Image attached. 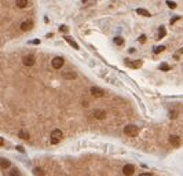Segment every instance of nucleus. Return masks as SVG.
<instances>
[{
    "instance_id": "f3484780",
    "label": "nucleus",
    "mask_w": 183,
    "mask_h": 176,
    "mask_svg": "<svg viewBox=\"0 0 183 176\" xmlns=\"http://www.w3.org/2000/svg\"><path fill=\"white\" fill-rule=\"evenodd\" d=\"M18 136H19L21 139H25V141H26V139H29V132H26V131H19V132H18Z\"/></svg>"
},
{
    "instance_id": "4be33fe9",
    "label": "nucleus",
    "mask_w": 183,
    "mask_h": 176,
    "mask_svg": "<svg viewBox=\"0 0 183 176\" xmlns=\"http://www.w3.org/2000/svg\"><path fill=\"white\" fill-rule=\"evenodd\" d=\"M169 69H171V68H169L167 64H161V65H160V70H165V72H167V70H169Z\"/></svg>"
},
{
    "instance_id": "a878e982",
    "label": "nucleus",
    "mask_w": 183,
    "mask_h": 176,
    "mask_svg": "<svg viewBox=\"0 0 183 176\" xmlns=\"http://www.w3.org/2000/svg\"><path fill=\"white\" fill-rule=\"evenodd\" d=\"M30 44H40V40H37V39H36V40H32Z\"/></svg>"
},
{
    "instance_id": "6e6552de",
    "label": "nucleus",
    "mask_w": 183,
    "mask_h": 176,
    "mask_svg": "<svg viewBox=\"0 0 183 176\" xmlns=\"http://www.w3.org/2000/svg\"><path fill=\"white\" fill-rule=\"evenodd\" d=\"M134 172H135L134 165H124V168H123V173H124L125 176L134 175Z\"/></svg>"
},
{
    "instance_id": "393cba45",
    "label": "nucleus",
    "mask_w": 183,
    "mask_h": 176,
    "mask_svg": "<svg viewBox=\"0 0 183 176\" xmlns=\"http://www.w3.org/2000/svg\"><path fill=\"white\" fill-rule=\"evenodd\" d=\"M179 19H180V17H174V18H171V25L175 23L176 21H179Z\"/></svg>"
},
{
    "instance_id": "c85d7f7f",
    "label": "nucleus",
    "mask_w": 183,
    "mask_h": 176,
    "mask_svg": "<svg viewBox=\"0 0 183 176\" xmlns=\"http://www.w3.org/2000/svg\"><path fill=\"white\" fill-rule=\"evenodd\" d=\"M17 149H18V150H19V151H22V153H23V151H25V150H23V147H21V146H18V147H17Z\"/></svg>"
},
{
    "instance_id": "b1692460",
    "label": "nucleus",
    "mask_w": 183,
    "mask_h": 176,
    "mask_svg": "<svg viewBox=\"0 0 183 176\" xmlns=\"http://www.w3.org/2000/svg\"><path fill=\"white\" fill-rule=\"evenodd\" d=\"M10 175H21V172H19V171H18V169H13V171H11V172H10Z\"/></svg>"
},
{
    "instance_id": "1a4fd4ad",
    "label": "nucleus",
    "mask_w": 183,
    "mask_h": 176,
    "mask_svg": "<svg viewBox=\"0 0 183 176\" xmlns=\"http://www.w3.org/2000/svg\"><path fill=\"white\" fill-rule=\"evenodd\" d=\"M125 64H127L128 66H131V68H134V69H138V68H141L142 66V61H139V59H136V61L125 59Z\"/></svg>"
},
{
    "instance_id": "cd10ccee",
    "label": "nucleus",
    "mask_w": 183,
    "mask_h": 176,
    "mask_svg": "<svg viewBox=\"0 0 183 176\" xmlns=\"http://www.w3.org/2000/svg\"><path fill=\"white\" fill-rule=\"evenodd\" d=\"M4 145V139L3 138H0V146H3Z\"/></svg>"
},
{
    "instance_id": "412c9836",
    "label": "nucleus",
    "mask_w": 183,
    "mask_h": 176,
    "mask_svg": "<svg viewBox=\"0 0 183 176\" xmlns=\"http://www.w3.org/2000/svg\"><path fill=\"white\" fill-rule=\"evenodd\" d=\"M59 30L64 32V33H68V32H69V28H68L66 25H61V26H59Z\"/></svg>"
},
{
    "instance_id": "f257e3e1",
    "label": "nucleus",
    "mask_w": 183,
    "mask_h": 176,
    "mask_svg": "<svg viewBox=\"0 0 183 176\" xmlns=\"http://www.w3.org/2000/svg\"><path fill=\"white\" fill-rule=\"evenodd\" d=\"M62 136H64V134H62V131H61V129H54V131L51 132V138H50V141H51L52 145H58L59 141L62 139Z\"/></svg>"
},
{
    "instance_id": "dca6fc26",
    "label": "nucleus",
    "mask_w": 183,
    "mask_h": 176,
    "mask_svg": "<svg viewBox=\"0 0 183 176\" xmlns=\"http://www.w3.org/2000/svg\"><path fill=\"white\" fill-rule=\"evenodd\" d=\"M165 33H167V32H165V28H164V26H160V29H158V36H157V39H158V40H160V39H162V37L165 36Z\"/></svg>"
},
{
    "instance_id": "423d86ee",
    "label": "nucleus",
    "mask_w": 183,
    "mask_h": 176,
    "mask_svg": "<svg viewBox=\"0 0 183 176\" xmlns=\"http://www.w3.org/2000/svg\"><path fill=\"white\" fill-rule=\"evenodd\" d=\"M92 116L97 118V120H105L106 118V112L105 110H101V109H97L92 112Z\"/></svg>"
},
{
    "instance_id": "7ed1b4c3",
    "label": "nucleus",
    "mask_w": 183,
    "mask_h": 176,
    "mask_svg": "<svg viewBox=\"0 0 183 176\" xmlns=\"http://www.w3.org/2000/svg\"><path fill=\"white\" fill-rule=\"evenodd\" d=\"M139 132V129L136 125H127V127L124 128V134L128 135V136H136Z\"/></svg>"
},
{
    "instance_id": "f8f14e48",
    "label": "nucleus",
    "mask_w": 183,
    "mask_h": 176,
    "mask_svg": "<svg viewBox=\"0 0 183 176\" xmlns=\"http://www.w3.org/2000/svg\"><path fill=\"white\" fill-rule=\"evenodd\" d=\"M65 41H68L69 44H70L73 48H76V50H78V44L76 43V40L74 39H72L70 36H65Z\"/></svg>"
},
{
    "instance_id": "aec40b11",
    "label": "nucleus",
    "mask_w": 183,
    "mask_h": 176,
    "mask_svg": "<svg viewBox=\"0 0 183 176\" xmlns=\"http://www.w3.org/2000/svg\"><path fill=\"white\" fill-rule=\"evenodd\" d=\"M164 50H165L164 46H158V47H154V48H153V52H154V54H158V52H162Z\"/></svg>"
},
{
    "instance_id": "9b49d317",
    "label": "nucleus",
    "mask_w": 183,
    "mask_h": 176,
    "mask_svg": "<svg viewBox=\"0 0 183 176\" xmlns=\"http://www.w3.org/2000/svg\"><path fill=\"white\" fill-rule=\"evenodd\" d=\"M169 143H171L172 146L178 147V146L180 145V138L176 136V135H171V136H169Z\"/></svg>"
},
{
    "instance_id": "6ab92c4d",
    "label": "nucleus",
    "mask_w": 183,
    "mask_h": 176,
    "mask_svg": "<svg viewBox=\"0 0 183 176\" xmlns=\"http://www.w3.org/2000/svg\"><path fill=\"white\" fill-rule=\"evenodd\" d=\"M114 43H116L117 46H123V44H124V39L120 37V36H117V37H114Z\"/></svg>"
},
{
    "instance_id": "39448f33",
    "label": "nucleus",
    "mask_w": 183,
    "mask_h": 176,
    "mask_svg": "<svg viewBox=\"0 0 183 176\" xmlns=\"http://www.w3.org/2000/svg\"><path fill=\"white\" fill-rule=\"evenodd\" d=\"M91 95L95 96V98H102V96H105V91H103L102 88H98V87H92Z\"/></svg>"
},
{
    "instance_id": "ddd939ff",
    "label": "nucleus",
    "mask_w": 183,
    "mask_h": 176,
    "mask_svg": "<svg viewBox=\"0 0 183 176\" xmlns=\"http://www.w3.org/2000/svg\"><path fill=\"white\" fill-rule=\"evenodd\" d=\"M10 165H11V162L8 161L7 158H0V167H1L3 169L10 168Z\"/></svg>"
},
{
    "instance_id": "a211bd4d",
    "label": "nucleus",
    "mask_w": 183,
    "mask_h": 176,
    "mask_svg": "<svg viewBox=\"0 0 183 176\" xmlns=\"http://www.w3.org/2000/svg\"><path fill=\"white\" fill-rule=\"evenodd\" d=\"M33 175L36 176H44V171L42 168H35L33 169Z\"/></svg>"
},
{
    "instance_id": "f03ea898",
    "label": "nucleus",
    "mask_w": 183,
    "mask_h": 176,
    "mask_svg": "<svg viewBox=\"0 0 183 176\" xmlns=\"http://www.w3.org/2000/svg\"><path fill=\"white\" fill-rule=\"evenodd\" d=\"M65 64V59L62 56H55V58H52V61H51V66L54 68V69H61Z\"/></svg>"
},
{
    "instance_id": "0eeeda50",
    "label": "nucleus",
    "mask_w": 183,
    "mask_h": 176,
    "mask_svg": "<svg viewBox=\"0 0 183 176\" xmlns=\"http://www.w3.org/2000/svg\"><path fill=\"white\" fill-rule=\"evenodd\" d=\"M62 77L68 78V80H73V78L77 77V73L73 70H64L62 72Z\"/></svg>"
},
{
    "instance_id": "2eb2a0df",
    "label": "nucleus",
    "mask_w": 183,
    "mask_h": 176,
    "mask_svg": "<svg viewBox=\"0 0 183 176\" xmlns=\"http://www.w3.org/2000/svg\"><path fill=\"white\" fill-rule=\"evenodd\" d=\"M15 3H17V6H18L19 8H25L26 6H28L29 0H17Z\"/></svg>"
},
{
    "instance_id": "bb28decb",
    "label": "nucleus",
    "mask_w": 183,
    "mask_h": 176,
    "mask_svg": "<svg viewBox=\"0 0 183 176\" xmlns=\"http://www.w3.org/2000/svg\"><path fill=\"white\" fill-rule=\"evenodd\" d=\"M139 41H141V43H145V41H146V37H145V36H141V39H139Z\"/></svg>"
},
{
    "instance_id": "20e7f679",
    "label": "nucleus",
    "mask_w": 183,
    "mask_h": 176,
    "mask_svg": "<svg viewBox=\"0 0 183 176\" xmlns=\"http://www.w3.org/2000/svg\"><path fill=\"white\" fill-rule=\"evenodd\" d=\"M35 62H36V59L33 55H25L22 58V64L25 65V66H33Z\"/></svg>"
},
{
    "instance_id": "9d476101",
    "label": "nucleus",
    "mask_w": 183,
    "mask_h": 176,
    "mask_svg": "<svg viewBox=\"0 0 183 176\" xmlns=\"http://www.w3.org/2000/svg\"><path fill=\"white\" fill-rule=\"evenodd\" d=\"M33 28V22L32 21H23L21 23V30L22 32H28L30 29Z\"/></svg>"
},
{
    "instance_id": "4468645a",
    "label": "nucleus",
    "mask_w": 183,
    "mask_h": 176,
    "mask_svg": "<svg viewBox=\"0 0 183 176\" xmlns=\"http://www.w3.org/2000/svg\"><path fill=\"white\" fill-rule=\"evenodd\" d=\"M136 13H138V14L139 15H142V17H151V14H150V13H149L147 10H145V8H138V10H136Z\"/></svg>"
},
{
    "instance_id": "5701e85b",
    "label": "nucleus",
    "mask_w": 183,
    "mask_h": 176,
    "mask_svg": "<svg viewBox=\"0 0 183 176\" xmlns=\"http://www.w3.org/2000/svg\"><path fill=\"white\" fill-rule=\"evenodd\" d=\"M167 6H168L169 8H175L176 7V3H174V1H169V0H168V1H167Z\"/></svg>"
}]
</instances>
